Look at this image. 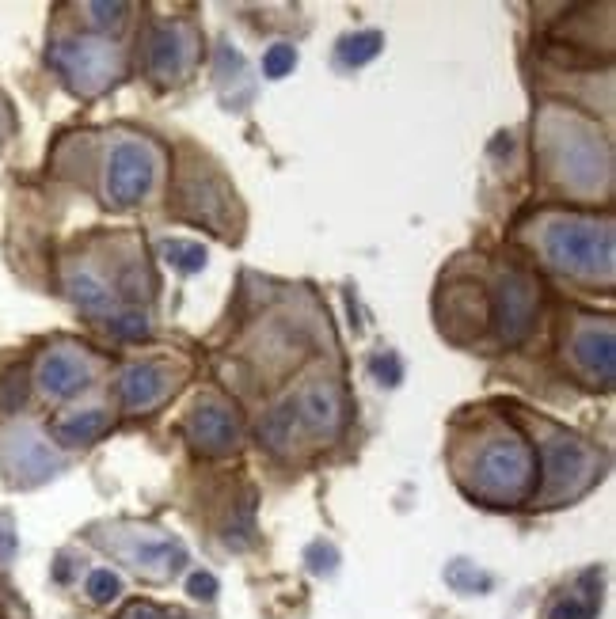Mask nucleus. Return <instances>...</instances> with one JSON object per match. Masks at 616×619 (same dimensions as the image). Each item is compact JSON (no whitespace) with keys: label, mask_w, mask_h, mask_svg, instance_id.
<instances>
[{"label":"nucleus","mask_w":616,"mask_h":619,"mask_svg":"<svg viewBox=\"0 0 616 619\" xmlns=\"http://www.w3.org/2000/svg\"><path fill=\"white\" fill-rule=\"evenodd\" d=\"M107 430H111V414L99 411V407H88V411L61 418L58 426H54V437H58L61 445H92Z\"/></svg>","instance_id":"12"},{"label":"nucleus","mask_w":616,"mask_h":619,"mask_svg":"<svg viewBox=\"0 0 616 619\" xmlns=\"http://www.w3.org/2000/svg\"><path fill=\"white\" fill-rule=\"evenodd\" d=\"M578 361L601 380H613V327H582L575 338Z\"/></svg>","instance_id":"11"},{"label":"nucleus","mask_w":616,"mask_h":619,"mask_svg":"<svg viewBox=\"0 0 616 619\" xmlns=\"http://www.w3.org/2000/svg\"><path fill=\"white\" fill-rule=\"evenodd\" d=\"M381 42H385V38L377 35V31L347 38V42H343V61H347V65H366L369 57L381 54Z\"/></svg>","instance_id":"16"},{"label":"nucleus","mask_w":616,"mask_h":619,"mask_svg":"<svg viewBox=\"0 0 616 619\" xmlns=\"http://www.w3.org/2000/svg\"><path fill=\"white\" fill-rule=\"evenodd\" d=\"M50 61L58 65L65 80L84 95L103 92L118 73V54L107 42H88V38H69L50 50Z\"/></svg>","instance_id":"4"},{"label":"nucleus","mask_w":616,"mask_h":619,"mask_svg":"<svg viewBox=\"0 0 616 619\" xmlns=\"http://www.w3.org/2000/svg\"><path fill=\"white\" fill-rule=\"evenodd\" d=\"M198 57V35H194L187 23H164L153 35L149 46V69L160 80H175L194 65Z\"/></svg>","instance_id":"7"},{"label":"nucleus","mask_w":616,"mask_h":619,"mask_svg":"<svg viewBox=\"0 0 616 619\" xmlns=\"http://www.w3.org/2000/svg\"><path fill=\"white\" fill-rule=\"evenodd\" d=\"M88 380H92V361L73 346H58L39 361V388L50 399H73L88 388Z\"/></svg>","instance_id":"6"},{"label":"nucleus","mask_w":616,"mask_h":619,"mask_svg":"<svg viewBox=\"0 0 616 619\" xmlns=\"http://www.w3.org/2000/svg\"><path fill=\"white\" fill-rule=\"evenodd\" d=\"M107 327H111L118 338H141L149 331V319L141 316V312H111Z\"/></svg>","instance_id":"19"},{"label":"nucleus","mask_w":616,"mask_h":619,"mask_svg":"<svg viewBox=\"0 0 616 619\" xmlns=\"http://www.w3.org/2000/svg\"><path fill=\"white\" fill-rule=\"evenodd\" d=\"M172 369L168 365H156V361H141V365H130L122 373V384H118V395H122V407L126 411H149L156 407L164 395L172 392Z\"/></svg>","instance_id":"10"},{"label":"nucleus","mask_w":616,"mask_h":619,"mask_svg":"<svg viewBox=\"0 0 616 619\" xmlns=\"http://www.w3.org/2000/svg\"><path fill=\"white\" fill-rule=\"evenodd\" d=\"M69 297L80 304V308H88V312H103V316H111V289L99 282L96 274H88V270H73L69 274Z\"/></svg>","instance_id":"14"},{"label":"nucleus","mask_w":616,"mask_h":619,"mask_svg":"<svg viewBox=\"0 0 616 619\" xmlns=\"http://www.w3.org/2000/svg\"><path fill=\"white\" fill-rule=\"evenodd\" d=\"M476 490L499 502H518L537 490V456L521 437H487L476 456Z\"/></svg>","instance_id":"1"},{"label":"nucleus","mask_w":616,"mask_h":619,"mask_svg":"<svg viewBox=\"0 0 616 619\" xmlns=\"http://www.w3.org/2000/svg\"><path fill=\"white\" fill-rule=\"evenodd\" d=\"M84 589H88V597H92L96 604H107L122 593V578H118L115 570H92Z\"/></svg>","instance_id":"17"},{"label":"nucleus","mask_w":616,"mask_h":619,"mask_svg":"<svg viewBox=\"0 0 616 619\" xmlns=\"http://www.w3.org/2000/svg\"><path fill=\"white\" fill-rule=\"evenodd\" d=\"M548 259L582 278L613 274V228L597 221H556L544 236Z\"/></svg>","instance_id":"2"},{"label":"nucleus","mask_w":616,"mask_h":619,"mask_svg":"<svg viewBox=\"0 0 616 619\" xmlns=\"http://www.w3.org/2000/svg\"><path fill=\"white\" fill-rule=\"evenodd\" d=\"M160 152L149 141H118L107 160V202L118 209L137 206L156 183Z\"/></svg>","instance_id":"3"},{"label":"nucleus","mask_w":616,"mask_h":619,"mask_svg":"<svg viewBox=\"0 0 616 619\" xmlns=\"http://www.w3.org/2000/svg\"><path fill=\"white\" fill-rule=\"evenodd\" d=\"M187 437L198 452L206 456H225V452L236 449V437H240V426L232 418L229 407L221 403H198L194 414L187 418Z\"/></svg>","instance_id":"9"},{"label":"nucleus","mask_w":616,"mask_h":619,"mask_svg":"<svg viewBox=\"0 0 616 619\" xmlns=\"http://www.w3.org/2000/svg\"><path fill=\"white\" fill-rule=\"evenodd\" d=\"M491 316L499 323V335L506 342H521L529 323H533V285L521 274H506L495 289V304H491Z\"/></svg>","instance_id":"8"},{"label":"nucleus","mask_w":616,"mask_h":619,"mask_svg":"<svg viewBox=\"0 0 616 619\" xmlns=\"http://www.w3.org/2000/svg\"><path fill=\"white\" fill-rule=\"evenodd\" d=\"M187 589H191V597H198V601H213L217 597V578L206 574V570H198V574H191Z\"/></svg>","instance_id":"22"},{"label":"nucleus","mask_w":616,"mask_h":619,"mask_svg":"<svg viewBox=\"0 0 616 619\" xmlns=\"http://www.w3.org/2000/svg\"><path fill=\"white\" fill-rule=\"evenodd\" d=\"M297 65V50L289 46V42H278V46H270L267 57H263V73L270 76V80H278V76H286L289 69Z\"/></svg>","instance_id":"18"},{"label":"nucleus","mask_w":616,"mask_h":619,"mask_svg":"<svg viewBox=\"0 0 616 619\" xmlns=\"http://www.w3.org/2000/svg\"><path fill=\"white\" fill-rule=\"evenodd\" d=\"M164 259H168L175 270L194 274V270H202V266H206V247L187 244V240H168V244H164Z\"/></svg>","instance_id":"15"},{"label":"nucleus","mask_w":616,"mask_h":619,"mask_svg":"<svg viewBox=\"0 0 616 619\" xmlns=\"http://www.w3.org/2000/svg\"><path fill=\"white\" fill-rule=\"evenodd\" d=\"M88 12H92V27H118L126 4H88Z\"/></svg>","instance_id":"21"},{"label":"nucleus","mask_w":616,"mask_h":619,"mask_svg":"<svg viewBox=\"0 0 616 619\" xmlns=\"http://www.w3.org/2000/svg\"><path fill=\"white\" fill-rule=\"evenodd\" d=\"M293 411H297V422H305L312 430H335L339 426V399L331 388H312L301 403H293Z\"/></svg>","instance_id":"13"},{"label":"nucleus","mask_w":616,"mask_h":619,"mask_svg":"<svg viewBox=\"0 0 616 619\" xmlns=\"http://www.w3.org/2000/svg\"><path fill=\"white\" fill-rule=\"evenodd\" d=\"M544 498H575L582 490L594 483V456L582 449L578 441H563L559 437L556 445H548V464H544Z\"/></svg>","instance_id":"5"},{"label":"nucleus","mask_w":616,"mask_h":619,"mask_svg":"<svg viewBox=\"0 0 616 619\" xmlns=\"http://www.w3.org/2000/svg\"><path fill=\"white\" fill-rule=\"evenodd\" d=\"M594 616V601H575V597H563L548 608V619H590Z\"/></svg>","instance_id":"20"}]
</instances>
